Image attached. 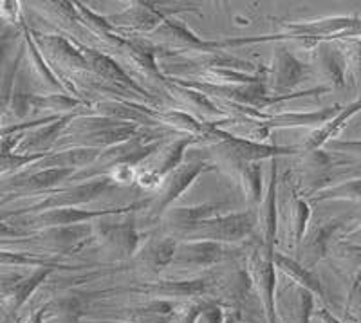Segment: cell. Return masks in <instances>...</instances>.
<instances>
[{
	"instance_id": "18",
	"label": "cell",
	"mask_w": 361,
	"mask_h": 323,
	"mask_svg": "<svg viewBox=\"0 0 361 323\" xmlns=\"http://www.w3.org/2000/svg\"><path fill=\"white\" fill-rule=\"evenodd\" d=\"M83 53H85L87 61H89V67L90 71L94 74H98L102 80H107L111 82L116 89H121V90H135V92H140V95L147 96L143 89H141L134 80L125 73L121 67L112 60L109 54L105 53H99L96 49H90V47H83Z\"/></svg>"
},
{
	"instance_id": "3",
	"label": "cell",
	"mask_w": 361,
	"mask_h": 323,
	"mask_svg": "<svg viewBox=\"0 0 361 323\" xmlns=\"http://www.w3.org/2000/svg\"><path fill=\"white\" fill-rule=\"evenodd\" d=\"M312 73L311 66L295 56L288 47H276L267 74V95L288 96Z\"/></svg>"
},
{
	"instance_id": "23",
	"label": "cell",
	"mask_w": 361,
	"mask_h": 323,
	"mask_svg": "<svg viewBox=\"0 0 361 323\" xmlns=\"http://www.w3.org/2000/svg\"><path fill=\"white\" fill-rule=\"evenodd\" d=\"M179 242L172 237H156L145 245L137 255V262L150 273L157 274L173 264Z\"/></svg>"
},
{
	"instance_id": "34",
	"label": "cell",
	"mask_w": 361,
	"mask_h": 323,
	"mask_svg": "<svg viewBox=\"0 0 361 323\" xmlns=\"http://www.w3.org/2000/svg\"><path fill=\"white\" fill-rule=\"evenodd\" d=\"M2 17H6L8 20H15V17H17V13H18V4H15V2H2Z\"/></svg>"
},
{
	"instance_id": "21",
	"label": "cell",
	"mask_w": 361,
	"mask_h": 323,
	"mask_svg": "<svg viewBox=\"0 0 361 323\" xmlns=\"http://www.w3.org/2000/svg\"><path fill=\"white\" fill-rule=\"evenodd\" d=\"M361 111V98L353 102L350 105L343 106L340 111V114L334 116L331 121H327L324 127L316 128L312 130L311 134L305 138V143L302 145V150L304 152H314V150H320V147L327 145L329 141H333L345 127H347V123L353 116H356L357 112Z\"/></svg>"
},
{
	"instance_id": "12",
	"label": "cell",
	"mask_w": 361,
	"mask_h": 323,
	"mask_svg": "<svg viewBox=\"0 0 361 323\" xmlns=\"http://www.w3.org/2000/svg\"><path fill=\"white\" fill-rule=\"evenodd\" d=\"M311 51V63L309 66H311L312 73L324 78L329 89L345 87L349 63H347L343 49H338L336 45H333L331 42H320Z\"/></svg>"
},
{
	"instance_id": "2",
	"label": "cell",
	"mask_w": 361,
	"mask_h": 323,
	"mask_svg": "<svg viewBox=\"0 0 361 323\" xmlns=\"http://www.w3.org/2000/svg\"><path fill=\"white\" fill-rule=\"evenodd\" d=\"M247 274L251 286L260 296L266 311L267 323H279L276 319V267L273 262V248H267L260 242L250 255L247 260Z\"/></svg>"
},
{
	"instance_id": "16",
	"label": "cell",
	"mask_w": 361,
	"mask_h": 323,
	"mask_svg": "<svg viewBox=\"0 0 361 323\" xmlns=\"http://www.w3.org/2000/svg\"><path fill=\"white\" fill-rule=\"evenodd\" d=\"M37 44L44 49L45 54H49L53 61L73 71H90L83 47L74 45L60 35H47V37H37Z\"/></svg>"
},
{
	"instance_id": "37",
	"label": "cell",
	"mask_w": 361,
	"mask_h": 323,
	"mask_svg": "<svg viewBox=\"0 0 361 323\" xmlns=\"http://www.w3.org/2000/svg\"><path fill=\"white\" fill-rule=\"evenodd\" d=\"M316 316H320V318L324 319L325 323H341V322H338V319H334L333 316H331L327 311H325V309H322V312H316Z\"/></svg>"
},
{
	"instance_id": "15",
	"label": "cell",
	"mask_w": 361,
	"mask_h": 323,
	"mask_svg": "<svg viewBox=\"0 0 361 323\" xmlns=\"http://www.w3.org/2000/svg\"><path fill=\"white\" fill-rule=\"evenodd\" d=\"M343 224V219H333V221L320 222V226H316L312 231H309V233L305 235L304 242H302L298 250H296L300 253L296 262H300L305 269L311 271L312 267L325 257V253H327L329 250V242H331L334 233H336L338 229Z\"/></svg>"
},
{
	"instance_id": "38",
	"label": "cell",
	"mask_w": 361,
	"mask_h": 323,
	"mask_svg": "<svg viewBox=\"0 0 361 323\" xmlns=\"http://www.w3.org/2000/svg\"><path fill=\"white\" fill-rule=\"evenodd\" d=\"M6 49H8V45H6V44H0V74H2V63H4Z\"/></svg>"
},
{
	"instance_id": "4",
	"label": "cell",
	"mask_w": 361,
	"mask_h": 323,
	"mask_svg": "<svg viewBox=\"0 0 361 323\" xmlns=\"http://www.w3.org/2000/svg\"><path fill=\"white\" fill-rule=\"evenodd\" d=\"M209 138H219L217 152L221 157H230V159L240 161V163H260L264 159H276L280 156H289L298 152V148H283V147H269L264 143H255V141L235 138L221 128L214 127Z\"/></svg>"
},
{
	"instance_id": "22",
	"label": "cell",
	"mask_w": 361,
	"mask_h": 323,
	"mask_svg": "<svg viewBox=\"0 0 361 323\" xmlns=\"http://www.w3.org/2000/svg\"><path fill=\"white\" fill-rule=\"evenodd\" d=\"M166 87H169L170 95L176 98V102H179L180 105L190 109V111H193V114L204 116V118H226V116L222 114L221 109L209 99V96H206L201 90L193 89V87L188 85H183V83H179L177 80L166 82Z\"/></svg>"
},
{
	"instance_id": "29",
	"label": "cell",
	"mask_w": 361,
	"mask_h": 323,
	"mask_svg": "<svg viewBox=\"0 0 361 323\" xmlns=\"http://www.w3.org/2000/svg\"><path fill=\"white\" fill-rule=\"evenodd\" d=\"M82 103L76 98H71L67 95H49V96H31V106L37 109H51V111H62L66 114L78 112V106Z\"/></svg>"
},
{
	"instance_id": "30",
	"label": "cell",
	"mask_w": 361,
	"mask_h": 323,
	"mask_svg": "<svg viewBox=\"0 0 361 323\" xmlns=\"http://www.w3.org/2000/svg\"><path fill=\"white\" fill-rule=\"evenodd\" d=\"M49 273H51V269H47V267H42V269H38L37 273L31 274L29 279L18 282L17 286H15V289L9 293L13 298V307H15V309H18V307H20L22 303L29 298V295H31V293H33V291L37 289L42 282H44L45 276H47Z\"/></svg>"
},
{
	"instance_id": "32",
	"label": "cell",
	"mask_w": 361,
	"mask_h": 323,
	"mask_svg": "<svg viewBox=\"0 0 361 323\" xmlns=\"http://www.w3.org/2000/svg\"><path fill=\"white\" fill-rule=\"evenodd\" d=\"M312 293L307 289H302V287H296V300H298V311H296V319L298 323H309L312 315V309H314V298H312Z\"/></svg>"
},
{
	"instance_id": "33",
	"label": "cell",
	"mask_w": 361,
	"mask_h": 323,
	"mask_svg": "<svg viewBox=\"0 0 361 323\" xmlns=\"http://www.w3.org/2000/svg\"><path fill=\"white\" fill-rule=\"evenodd\" d=\"M329 150L343 154V156L361 157V141H338L333 140L327 143Z\"/></svg>"
},
{
	"instance_id": "11",
	"label": "cell",
	"mask_w": 361,
	"mask_h": 323,
	"mask_svg": "<svg viewBox=\"0 0 361 323\" xmlns=\"http://www.w3.org/2000/svg\"><path fill=\"white\" fill-rule=\"evenodd\" d=\"M152 35L156 40L161 42L159 49H176V51H199V53H209L224 47L221 42L201 40L197 35L190 31L188 25L183 20L166 18Z\"/></svg>"
},
{
	"instance_id": "26",
	"label": "cell",
	"mask_w": 361,
	"mask_h": 323,
	"mask_svg": "<svg viewBox=\"0 0 361 323\" xmlns=\"http://www.w3.org/2000/svg\"><path fill=\"white\" fill-rule=\"evenodd\" d=\"M273 262H275V267H279L282 273L288 274L289 279H291L296 286L302 287V289L311 291L312 295L325 298V291L324 287H322L320 280L316 279L311 271L305 269L302 264L293 260V258L286 257V255L282 253H273Z\"/></svg>"
},
{
	"instance_id": "31",
	"label": "cell",
	"mask_w": 361,
	"mask_h": 323,
	"mask_svg": "<svg viewBox=\"0 0 361 323\" xmlns=\"http://www.w3.org/2000/svg\"><path fill=\"white\" fill-rule=\"evenodd\" d=\"M345 56H347V63H349V71L361 80V37L360 38H349L347 40V47L343 49Z\"/></svg>"
},
{
	"instance_id": "35",
	"label": "cell",
	"mask_w": 361,
	"mask_h": 323,
	"mask_svg": "<svg viewBox=\"0 0 361 323\" xmlns=\"http://www.w3.org/2000/svg\"><path fill=\"white\" fill-rule=\"evenodd\" d=\"M20 235H25V231L18 228H11L9 224H4L0 222V237H20Z\"/></svg>"
},
{
	"instance_id": "36",
	"label": "cell",
	"mask_w": 361,
	"mask_h": 323,
	"mask_svg": "<svg viewBox=\"0 0 361 323\" xmlns=\"http://www.w3.org/2000/svg\"><path fill=\"white\" fill-rule=\"evenodd\" d=\"M347 240L350 242V245H357V248H361V222L357 228H354L353 231H350L349 235H347Z\"/></svg>"
},
{
	"instance_id": "9",
	"label": "cell",
	"mask_w": 361,
	"mask_h": 323,
	"mask_svg": "<svg viewBox=\"0 0 361 323\" xmlns=\"http://www.w3.org/2000/svg\"><path fill=\"white\" fill-rule=\"evenodd\" d=\"M237 253H240V250L231 248L230 244L212 240H185L177 245L173 264L186 267H212L237 257Z\"/></svg>"
},
{
	"instance_id": "19",
	"label": "cell",
	"mask_w": 361,
	"mask_h": 323,
	"mask_svg": "<svg viewBox=\"0 0 361 323\" xmlns=\"http://www.w3.org/2000/svg\"><path fill=\"white\" fill-rule=\"evenodd\" d=\"M221 166L228 168L230 176L237 177L250 205H259L264 199V177L260 163H240V161L221 157Z\"/></svg>"
},
{
	"instance_id": "5",
	"label": "cell",
	"mask_w": 361,
	"mask_h": 323,
	"mask_svg": "<svg viewBox=\"0 0 361 323\" xmlns=\"http://www.w3.org/2000/svg\"><path fill=\"white\" fill-rule=\"evenodd\" d=\"M118 184L111 179L109 176L94 177V179L87 181V183L76 184V186H69L60 192H53L49 197L42 199L40 202L33 205L25 212H47V209L56 208H76L78 205H85V202L94 201L103 193L111 192Z\"/></svg>"
},
{
	"instance_id": "1",
	"label": "cell",
	"mask_w": 361,
	"mask_h": 323,
	"mask_svg": "<svg viewBox=\"0 0 361 323\" xmlns=\"http://www.w3.org/2000/svg\"><path fill=\"white\" fill-rule=\"evenodd\" d=\"M259 226L257 209H246L238 213H226L209 219L199 229L183 237L185 240H212L221 244H233L250 237Z\"/></svg>"
},
{
	"instance_id": "7",
	"label": "cell",
	"mask_w": 361,
	"mask_h": 323,
	"mask_svg": "<svg viewBox=\"0 0 361 323\" xmlns=\"http://www.w3.org/2000/svg\"><path fill=\"white\" fill-rule=\"evenodd\" d=\"M148 206V201L135 202V205L123 206V208H107V209H80V208H56L47 209L31 219V222L40 224L44 228H63V226L89 224V222H98L99 219L114 217V215H125L132 209H141Z\"/></svg>"
},
{
	"instance_id": "14",
	"label": "cell",
	"mask_w": 361,
	"mask_h": 323,
	"mask_svg": "<svg viewBox=\"0 0 361 323\" xmlns=\"http://www.w3.org/2000/svg\"><path fill=\"white\" fill-rule=\"evenodd\" d=\"M226 206L228 202H208V205H199L193 208H172L164 213L163 219L166 228L186 237L201 228L206 221L222 215L221 212Z\"/></svg>"
},
{
	"instance_id": "8",
	"label": "cell",
	"mask_w": 361,
	"mask_h": 323,
	"mask_svg": "<svg viewBox=\"0 0 361 323\" xmlns=\"http://www.w3.org/2000/svg\"><path fill=\"white\" fill-rule=\"evenodd\" d=\"M214 279H190V280H161V282H147L141 286L132 287L130 291L148 295L157 300H173V298H192L202 300L215 291Z\"/></svg>"
},
{
	"instance_id": "24",
	"label": "cell",
	"mask_w": 361,
	"mask_h": 323,
	"mask_svg": "<svg viewBox=\"0 0 361 323\" xmlns=\"http://www.w3.org/2000/svg\"><path fill=\"white\" fill-rule=\"evenodd\" d=\"M288 233L289 242H291L289 245L298 250L307 235V226L311 221V205L296 192V188H293L288 201Z\"/></svg>"
},
{
	"instance_id": "25",
	"label": "cell",
	"mask_w": 361,
	"mask_h": 323,
	"mask_svg": "<svg viewBox=\"0 0 361 323\" xmlns=\"http://www.w3.org/2000/svg\"><path fill=\"white\" fill-rule=\"evenodd\" d=\"M76 170L71 168H44L38 172L29 173L25 177H18L13 179L8 184V188L13 190H27V192H40V190H49L62 181L73 179Z\"/></svg>"
},
{
	"instance_id": "20",
	"label": "cell",
	"mask_w": 361,
	"mask_h": 323,
	"mask_svg": "<svg viewBox=\"0 0 361 323\" xmlns=\"http://www.w3.org/2000/svg\"><path fill=\"white\" fill-rule=\"evenodd\" d=\"M201 141V138H193V135H183V138H177L172 140L170 143H166L163 147L161 145L159 150L156 152L150 159V163L147 164L148 170H152L156 176H159L161 179L172 173L176 168L180 166L183 163V157H185V152L190 145Z\"/></svg>"
},
{
	"instance_id": "27",
	"label": "cell",
	"mask_w": 361,
	"mask_h": 323,
	"mask_svg": "<svg viewBox=\"0 0 361 323\" xmlns=\"http://www.w3.org/2000/svg\"><path fill=\"white\" fill-rule=\"evenodd\" d=\"M25 44H27L29 66H31V71H33L35 76H37V78L40 80L45 87H49V89H53V90H60V92L63 95V89H66V87L62 85V82H58V78L53 74V71L45 66L44 54L38 51V47L35 45V42L31 40V37H29V35L25 37Z\"/></svg>"
},
{
	"instance_id": "6",
	"label": "cell",
	"mask_w": 361,
	"mask_h": 323,
	"mask_svg": "<svg viewBox=\"0 0 361 323\" xmlns=\"http://www.w3.org/2000/svg\"><path fill=\"white\" fill-rule=\"evenodd\" d=\"M206 170H214L212 166L204 163V161H192L188 164H180L179 168H176L172 173L163 179V184L157 190L156 201L152 205V215L150 217H163L164 213L169 212L170 206L179 199L186 190L195 183L199 176Z\"/></svg>"
},
{
	"instance_id": "10",
	"label": "cell",
	"mask_w": 361,
	"mask_h": 323,
	"mask_svg": "<svg viewBox=\"0 0 361 323\" xmlns=\"http://www.w3.org/2000/svg\"><path fill=\"white\" fill-rule=\"evenodd\" d=\"M94 238L102 244L103 250L118 258L132 257L140 244L134 215H128L123 222H94Z\"/></svg>"
},
{
	"instance_id": "17",
	"label": "cell",
	"mask_w": 361,
	"mask_h": 323,
	"mask_svg": "<svg viewBox=\"0 0 361 323\" xmlns=\"http://www.w3.org/2000/svg\"><path fill=\"white\" fill-rule=\"evenodd\" d=\"M276 159H271V179L267 192L260 202L259 209V226H260V242L267 248H273L276 240V231H279V202H276Z\"/></svg>"
},
{
	"instance_id": "13",
	"label": "cell",
	"mask_w": 361,
	"mask_h": 323,
	"mask_svg": "<svg viewBox=\"0 0 361 323\" xmlns=\"http://www.w3.org/2000/svg\"><path fill=\"white\" fill-rule=\"evenodd\" d=\"M166 13H179V9H157L150 2H132L123 13L109 17L114 29H128L140 33H154L164 20Z\"/></svg>"
},
{
	"instance_id": "28",
	"label": "cell",
	"mask_w": 361,
	"mask_h": 323,
	"mask_svg": "<svg viewBox=\"0 0 361 323\" xmlns=\"http://www.w3.org/2000/svg\"><path fill=\"white\" fill-rule=\"evenodd\" d=\"M361 199V177L349 179L345 183L331 186V188L318 190L314 197H311V202L322 201H360Z\"/></svg>"
}]
</instances>
